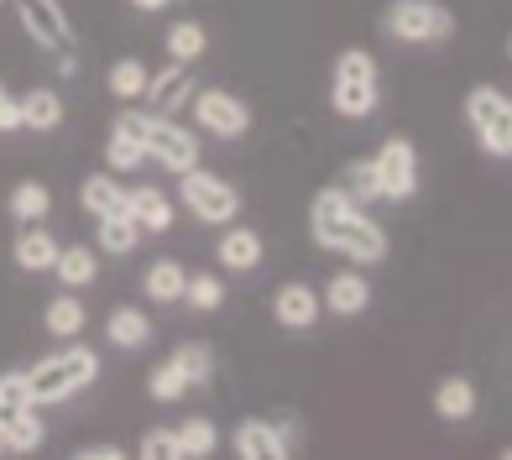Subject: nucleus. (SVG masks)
<instances>
[{
    "label": "nucleus",
    "mask_w": 512,
    "mask_h": 460,
    "mask_svg": "<svg viewBox=\"0 0 512 460\" xmlns=\"http://www.w3.org/2000/svg\"><path fill=\"white\" fill-rule=\"evenodd\" d=\"M0 455H6V445H0Z\"/></svg>",
    "instance_id": "43"
},
{
    "label": "nucleus",
    "mask_w": 512,
    "mask_h": 460,
    "mask_svg": "<svg viewBox=\"0 0 512 460\" xmlns=\"http://www.w3.org/2000/svg\"><path fill=\"white\" fill-rule=\"evenodd\" d=\"M330 105H335V115H345V121H366V115L377 110V63H371V53L351 48V53L335 58Z\"/></svg>",
    "instance_id": "3"
},
{
    "label": "nucleus",
    "mask_w": 512,
    "mask_h": 460,
    "mask_svg": "<svg viewBox=\"0 0 512 460\" xmlns=\"http://www.w3.org/2000/svg\"><path fill=\"white\" fill-rule=\"evenodd\" d=\"M465 115H471V126L481 131V126H492V121H507L512 105H507V95H502L497 84H476L471 95H465Z\"/></svg>",
    "instance_id": "24"
},
{
    "label": "nucleus",
    "mask_w": 512,
    "mask_h": 460,
    "mask_svg": "<svg viewBox=\"0 0 512 460\" xmlns=\"http://www.w3.org/2000/svg\"><path fill=\"white\" fill-rule=\"evenodd\" d=\"M189 95H194V74H189V63H173L168 74L147 79V105H152L157 115H168L173 105H183Z\"/></svg>",
    "instance_id": "14"
},
{
    "label": "nucleus",
    "mask_w": 512,
    "mask_h": 460,
    "mask_svg": "<svg viewBox=\"0 0 512 460\" xmlns=\"http://www.w3.org/2000/svg\"><path fill=\"white\" fill-rule=\"evenodd\" d=\"M434 413L439 419H471L476 413V387L465 377H445L434 387Z\"/></svg>",
    "instance_id": "22"
},
{
    "label": "nucleus",
    "mask_w": 512,
    "mask_h": 460,
    "mask_svg": "<svg viewBox=\"0 0 512 460\" xmlns=\"http://www.w3.org/2000/svg\"><path fill=\"white\" fill-rule=\"evenodd\" d=\"M194 115H199V126L215 131V136H246V126H251V110L236 95H225V89L194 95Z\"/></svg>",
    "instance_id": "9"
},
{
    "label": "nucleus",
    "mask_w": 512,
    "mask_h": 460,
    "mask_svg": "<svg viewBox=\"0 0 512 460\" xmlns=\"http://www.w3.org/2000/svg\"><path fill=\"white\" fill-rule=\"evenodd\" d=\"M204 48H209V37H204L199 21H173L168 27V58L173 63H194Z\"/></svg>",
    "instance_id": "29"
},
{
    "label": "nucleus",
    "mask_w": 512,
    "mask_h": 460,
    "mask_svg": "<svg viewBox=\"0 0 512 460\" xmlns=\"http://www.w3.org/2000/svg\"><path fill=\"white\" fill-rule=\"evenodd\" d=\"M16 11H21V27L32 32V42L74 53V32H68V16L58 0H16Z\"/></svg>",
    "instance_id": "8"
},
{
    "label": "nucleus",
    "mask_w": 512,
    "mask_h": 460,
    "mask_svg": "<svg viewBox=\"0 0 512 460\" xmlns=\"http://www.w3.org/2000/svg\"><path fill=\"white\" fill-rule=\"evenodd\" d=\"M262 236L256 230H225L220 236V246H215V257H220V267L225 272H251V267H262Z\"/></svg>",
    "instance_id": "13"
},
{
    "label": "nucleus",
    "mask_w": 512,
    "mask_h": 460,
    "mask_svg": "<svg viewBox=\"0 0 512 460\" xmlns=\"http://www.w3.org/2000/svg\"><path fill=\"white\" fill-rule=\"evenodd\" d=\"M371 178H377V199H408L418 189L413 142H387L377 157H371Z\"/></svg>",
    "instance_id": "7"
},
{
    "label": "nucleus",
    "mask_w": 512,
    "mask_h": 460,
    "mask_svg": "<svg viewBox=\"0 0 512 460\" xmlns=\"http://www.w3.org/2000/svg\"><path fill=\"white\" fill-rule=\"evenodd\" d=\"M183 298L199 309V314H209V309H220L225 304V288H220V278H209V272H199V278H189L183 283Z\"/></svg>",
    "instance_id": "34"
},
{
    "label": "nucleus",
    "mask_w": 512,
    "mask_h": 460,
    "mask_svg": "<svg viewBox=\"0 0 512 460\" xmlns=\"http://www.w3.org/2000/svg\"><path fill=\"white\" fill-rule=\"evenodd\" d=\"M450 11L445 6H434V0H392V11H387V32L398 37V42H439V37H450Z\"/></svg>",
    "instance_id": "5"
},
{
    "label": "nucleus",
    "mask_w": 512,
    "mask_h": 460,
    "mask_svg": "<svg viewBox=\"0 0 512 460\" xmlns=\"http://www.w3.org/2000/svg\"><path fill=\"white\" fill-rule=\"evenodd\" d=\"M178 178H183V204H189V210H194L204 225H225V220L241 215V194L230 189L220 173L189 168V173H178Z\"/></svg>",
    "instance_id": "4"
},
{
    "label": "nucleus",
    "mask_w": 512,
    "mask_h": 460,
    "mask_svg": "<svg viewBox=\"0 0 512 460\" xmlns=\"http://www.w3.org/2000/svg\"><path fill=\"white\" fill-rule=\"evenodd\" d=\"M0 6H6V0H0Z\"/></svg>",
    "instance_id": "44"
},
{
    "label": "nucleus",
    "mask_w": 512,
    "mask_h": 460,
    "mask_svg": "<svg viewBox=\"0 0 512 460\" xmlns=\"http://www.w3.org/2000/svg\"><path fill=\"white\" fill-rule=\"evenodd\" d=\"M147 157L168 173H189V168H199V136L168 121V115H147Z\"/></svg>",
    "instance_id": "6"
},
{
    "label": "nucleus",
    "mask_w": 512,
    "mask_h": 460,
    "mask_svg": "<svg viewBox=\"0 0 512 460\" xmlns=\"http://www.w3.org/2000/svg\"><path fill=\"white\" fill-rule=\"evenodd\" d=\"M142 460H178V445H173V429H147L142 434Z\"/></svg>",
    "instance_id": "35"
},
{
    "label": "nucleus",
    "mask_w": 512,
    "mask_h": 460,
    "mask_svg": "<svg viewBox=\"0 0 512 460\" xmlns=\"http://www.w3.org/2000/svg\"><path fill=\"white\" fill-rule=\"evenodd\" d=\"M351 199H377V178H371V163H351Z\"/></svg>",
    "instance_id": "38"
},
{
    "label": "nucleus",
    "mask_w": 512,
    "mask_h": 460,
    "mask_svg": "<svg viewBox=\"0 0 512 460\" xmlns=\"http://www.w3.org/2000/svg\"><path fill=\"white\" fill-rule=\"evenodd\" d=\"M6 419H11V413H6V408H0V424H6Z\"/></svg>",
    "instance_id": "42"
},
{
    "label": "nucleus",
    "mask_w": 512,
    "mask_h": 460,
    "mask_svg": "<svg viewBox=\"0 0 512 460\" xmlns=\"http://www.w3.org/2000/svg\"><path fill=\"white\" fill-rule=\"evenodd\" d=\"M42 319H48V330H53V335L68 340V335H79V330H84V304H79V298H53Z\"/></svg>",
    "instance_id": "33"
},
{
    "label": "nucleus",
    "mask_w": 512,
    "mask_h": 460,
    "mask_svg": "<svg viewBox=\"0 0 512 460\" xmlns=\"http://www.w3.org/2000/svg\"><path fill=\"white\" fill-rule=\"evenodd\" d=\"M136 241H142V230H136L126 215H100V251L126 257V251H136Z\"/></svg>",
    "instance_id": "30"
},
{
    "label": "nucleus",
    "mask_w": 512,
    "mask_h": 460,
    "mask_svg": "<svg viewBox=\"0 0 512 460\" xmlns=\"http://www.w3.org/2000/svg\"><path fill=\"white\" fill-rule=\"evenodd\" d=\"M126 220L142 230V236H162L173 225V199L162 189H126Z\"/></svg>",
    "instance_id": "11"
},
{
    "label": "nucleus",
    "mask_w": 512,
    "mask_h": 460,
    "mask_svg": "<svg viewBox=\"0 0 512 460\" xmlns=\"http://www.w3.org/2000/svg\"><path fill=\"white\" fill-rule=\"evenodd\" d=\"M0 445H6V455H32L42 445V419H37V403L16 408L6 424H0Z\"/></svg>",
    "instance_id": "16"
},
{
    "label": "nucleus",
    "mask_w": 512,
    "mask_h": 460,
    "mask_svg": "<svg viewBox=\"0 0 512 460\" xmlns=\"http://www.w3.org/2000/svg\"><path fill=\"white\" fill-rule=\"evenodd\" d=\"M476 136H481V147L492 152V157H507V152H512V115H507V121H492V126H481Z\"/></svg>",
    "instance_id": "37"
},
{
    "label": "nucleus",
    "mask_w": 512,
    "mask_h": 460,
    "mask_svg": "<svg viewBox=\"0 0 512 460\" xmlns=\"http://www.w3.org/2000/svg\"><path fill=\"white\" fill-rule=\"evenodd\" d=\"M230 450H236L241 460H283L288 434L277 424H267V419H246V424H236V434H230Z\"/></svg>",
    "instance_id": "10"
},
{
    "label": "nucleus",
    "mask_w": 512,
    "mask_h": 460,
    "mask_svg": "<svg viewBox=\"0 0 512 460\" xmlns=\"http://www.w3.org/2000/svg\"><path fill=\"white\" fill-rule=\"evenodd\" d=\"M79 460H121V450L115 445H89V450H79Z\"/></svg>",
    "instance_id": "40"
},
{
    "label": "nucleus",
    "mask_w": 512,
    "mask_h": 460,
    "mask_svg": "<svg viewBox=\"0 0 512 460\" xmlns=\"http://www.w3.org/2000/svg\"><path fill=\"white\" fill-rule=\"evenodd\" d=\"M48 210H53V194H48V183L27 178V183H16V189H11V215H16V220L37 225V220H48Z\"/></svg>",
    "instance_id": "26"
},
{
    "label": "nucleus",
    "mask_w": 512,
    "mask_h": 460,
    "mask_svg": "<svg viewBox=\"0 0 512 460\" xmlns=\"http://www.w3.org/2000/svg\"><path fill=\"white\" fill-rule=\"evenodd\" d=\"M105 340L121 345V351H142V345L152 340V319L142 309H115L105 319Z\"/></svg>",
    "instance_id": "18"
},
{
    "label": "nucleus",
    "mask_w": 512,
    "mask_h": 460,
    "mask_svg": "<svg viewBox=\"0 0 512 460\" xmlns=\"http://www.w3.org/2000/svg\"><path fill=\"white\" fill-rule=\"evenodd\" d=\"M147 79H152V74H147L142 58H121V63H110V79H105V84H110L115 100H142V95H147Z\"/></svg>",
    "instance_id": "27"
},
{
    "label": "nucleus",
    "mask_w": 512,
    "mask_h": 460,
    "mask_svg": "<svg viewBox=\"0 0 512 460\" xmlns=\"http://www.w3.org/2000/svg\"><path fill=\"white\" fill-rule=\"evenodd\" d=\"M16 110H21V126H32V131H58L63 126V100L53 95V89H32V95H21Z\"/></svg>",
    "instance_id": "19"
},
{
    "label": "nucleus",
    "mask_w": 512,
    "mask_h": 460,
    "mask_svg": "<svg viewBox=\"0 0 512 460\" xmlns=\"http://www.w3.org/2000/svg\"><path fill=\"white\" fill-rule=\"evenodd\" d=\"M147 393H152L157 403H178L183 393H189V377H183V366H178V361H162V366H152Z\"/></svg>",
    "instance_id": "31"
},
{
    "label": "nucleus",
    "mask_w": 512,
    "mask_h": 460,
    "mask_svg": "<svg viewBox=\"0 0 512 460\" xmlns=\"http://www.w3.org/2000/svg\"><path fill=\"white\" fill-rule=\"evenodd\" d=\"M131 6H136V11H162L168 0H131Z\"/></svg>",
    "instance_id": "41"
},
{
    "label": "nucleus",
    "mask_w": 512,
    "mask_h": 460,
    "mask_svg": "<svg viewBox=\"0 0 512 460\" xmlns=\"http://www.w3.org/2000/svg\"><path fill=\"white\" fill-rule=\"evenodd\" d=\"M79 204H84L95 220H100V215H126V189H121L110 173H89L84 189H79Z\"/></svg>",
    "instance_id": "17"
},
{
    "label": "nucleus",
    "mask_w": 512,
    "mask_h": 460,
    "mask_svg": "<svg viewBox=\"0 0 512 460\" xmlns=\"http://www.w3.org/2000/svg\"><path fill=\"white\" fill-rule=\"evenodd\" d=\"M319 304L330 309V314H345V319H351V314H361V309L371 304V288H366V278H361V272H335Z\"/></svg>",
    "instance_id": "15"
},
{
    "label": "nucleus",
    "mask_w": 512,
    "mask_h": 460,
    "mask_svg": "<svg viewBox=\"0 0 512 460\" xmlns=\"http://www.w3.org/2000/svg\"><path fill=\"white\" fill-rule=\"evenodd\" d=\"M183 283H189V272H183L178 262H152V267L142 272V288H147L152 304H178Z\"/></svg>",
    "instance_id": "21"
},
{
    "label": "nucleus",
    "mask_w": 512,
    "mask_h": 460,
    "mask_svg": "<svg viewBox=\"0 0 512 460\" xmlns=\"http://www.w3.org/2000/svg\"><path fill=\"white\" fill-rule=\"evenodd\" d=\"M95 377H100V356L84 351V345H74V351L48 356L42 366H32V372H27V393H32V403H63V398L84 393Z\"/></svg>",
    "instance_id": "2"
},
{
    "label": "nucleus",
    "mask_w": 512,
    "mask_h": 460,
    "mask_svg": "<svg viewBox=\"0 0 512 460\" xmlns=\"http://www.w3.org/2000/svg\"><path fill=\"white\" fill-rule=\"evenodd\" d=\"M173 445H178V460H204V455H215L220 434H215V424H209V419H183L173 429Z\"/></svg>",
    "instance_id": "23"
},
{
    "label": "nucleus",
    "mask_w": 512,
    "mask_h": 460,
    "mask_svg": "<svg viewBox=\"0 0 512 460\" xmlns=\"http://www.w3.org/2000/svg\"><path fill=\"white\" fill-rule=\"evenodd\" d=\"M314 241L345 251L351 262H382L387 257V230L377 220L361 215V204L345 194V189H319L314 194Z\"/></svg>",
    "instance_id": "1"
},
{
    "label": "nucleus",
    "mask_w": 512,
    "mask_h": 460,
    "mask_svg": "<svg viewBox=\"0 0 512 460\" xmlns=\"http://www.w3.org/2000/svg\"><path fill=\"white\" fill-rule=\"evenodd\" d=\"M32 393H27V372H11V377H0V408L16 413V408H27Z\"/></svg>",
    "instance_id": "36"
},
{
    "label": "nucleus",
    "mask_w": 512,
    "mask_h": 460,
    "mask_svg": "<svg viewBox=\"0 0 512 460\" xmlns=\"http://www.w3.org/2000/svg\"><path fill=\"white\" fill-rule=\"evenodd\" d=\"M105 157H110V168H115V173H131V168H142V163H147V142H142V136H131L126 126H115Z\"/></svg>",
    "instance_id": "28"
},
{
    "label": "nucleus",
    "mask_w": 512,
    "mask_h": 460,
    "mask_svg": "<svg viewBox=\"0 0 512 460\" xmlns=\"http://www.w3.org/2000/svg\"><path fill=\"white\" fill-rule=\"evenodd\" d=\"M173 361L183 366V377H189V387H204L209 377H215V356H209V345H178L173 351Z\"/></svg>",
    "instance_id": "32"
},
{
    "label": "nucleus",
    "mask_w": 512,
    "mask_h": 460,
    "mask_svg": "<svg viewBox=\"0 0 512 460\" xmlns=\"http://www.w3.org/2000/svg\"><path fill=\"white\" fill-rule=\"evenodd\" d=\"M53 262H58V241L48 230H21L16 236V267L21 272H53Z\"/></svg>",
    "instance_id": "20"
},
{
    "label": "nucleus",
    "mask_w": 512,
    "mask_h": 460,
    "mask_svg": "<svg viewBox=\"0 0 512 460\" xmlns=\"http://www.w3.org/2000/svg\"><path fill=\"white\" fill-rule=\"evenodd\" d=\"M53 272L68 283V288H84V283H95V272H100V257L89 246H58V262Z\"/></svg>",
    "instance_id": "25"
},
{
    "label": "nucleus",
    "mask_w": 512,
    "mask_h": 460,
    "mask_svg": "<svg viewBox=\"0 0 512 460\" xmlns=\"http://www.w3.org/2000/svg\"><path fill=\"white\" fill-rule=\"evenodd\" d=\"M272 314H277V325H288V330H314V319H319V293H314L309 283H288V288H277Z\"/></svg>",
    "instance_id": "12"
},
{
    "label": "nucleus",
    "mask_w": 512,
    "mask_h": 460,
    "mask_svg": "<svg viewBox=\"0 0 512 460\" xmlns=\"http://www.w3.org/2000/svg\"><path fill=\"white\" fill-rule=\"evenodd\" d=\"M21 126V110H16V100L6 95V84H0V131H16Z\"/></svg>",
    "instance_id": "39"
}]
</instances>
